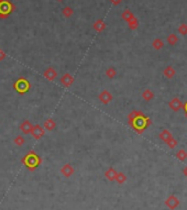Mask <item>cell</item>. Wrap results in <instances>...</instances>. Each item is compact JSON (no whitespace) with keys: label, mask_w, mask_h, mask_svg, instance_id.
I'll use <instances>...</instances> for the list:
<instances>
[{"label":"cell","mask_w":187,"mask_h":210,"mask_svg":"<svg viewBox=\"0 0 187 210\" xmlns=\"http://www.w3.org/2000/svg\"><path fill=\"white\" fill-rule=\"evenodd\" d=\"M13 89L16 90L18 94L24 95L31 89V83H30L25 77H19L13 83Z\"/></svg>","instance_id":"3957f363"},{"label":"cell","mask_w":187,"mask_h":210,"mask_svg":"<svg viewBox=\"0 0 187 210\" xmlns=\"http://www.w3.org/2000/svg\"><path fill=\"white\" fill-rule=\"evenodd\" d=\"M62 14H63L65 18H70V17L74 14V10L70 7H68V6H66V7H64L63 10H62Z\"/></svg>","instance_id":"7402d4cb"},{"label":"cell","mask_w":187,"mask_h":210,"mask_svg":"<svg viewBox=\"0 0 187 210\" xmlns=\"http://www.w3.org/2000/svg\"><path fill=\"white\" fill-rule=\"evenodd\" d=\"M166 145L169 146V149H175L177 146V141H176L174 138H171L169 141L166 142Z\"/></svg>","instance_id":"f1b7e54d"},{"label":"cell","mask_w":187,"mask_h":210,"mask_svg":"<svg viewBox=\"0 0 187 210\" xmlns=\"http://www.w3.org/2000/svg\"><path fill=\"white\" fill-rule=\"evenodd\" d=\"M178 33L182 34V35H187V24L182 23V24L178 27Z\"/></svg>","instance_id":"83f0119b"},{"label":"cell","mask_w":187,"mask_h":210,"mask_svg":"<svg viewBox=\"0 0 187 210\" xmlns=\"http://www.w3.org/2000/svg\"><path fill=\"white\" fill-rule=\"evenodd\" d=\"M106 23H105V21L102 20V19H98V20H96L95 22H94V24H92V28H94V30H95L96 32H98V33H100V32H102L105 29H106Z\"/></svg>","instance_id":"4fadbf2b"},{"label":"cell","mask_w":187,"mask_h":210,"mask_svg":"<svg viewBox=\"0 0 187 210\" xmlns=\"http://www.w3.org/2000/svg\"><path fill=\"white\" fill-rule=\"evenodd\" d=\"M98 99H99L100 102L104 103V105H108V103H110L111 101H112L113 96L109 90H102L99 94V96H98Z\"/></svg>","instance_id":"52a82bcc"},{"label":"cell","mask_w":187,"mask_h":210,"mask_svg":"<svg viewBox=\"0 0 187 210\" xmlns=\"http://www.w3.org/2000/svg\"><path fill=\"white\" fill-rule=\"evenodd\" d=\"M109 1H110V3H112V5L118 6V5H120V3H121L122 1H123V0H109Z\"/></svg>","instance_id":"4dcf8cb0"},{"label":"cell","mask_w":187,"mask_h":210,"mask_svg":"<svg viewBox=\"0 0 187 210\" xmlns=\"http://www.w3.org/2000/svg\"><path fill=\"white\" fill-rule=\"evenodd\" d=\"M185 109V111H186V114H187V101H186V103H184V107H183Z\"/></svg>","instance_id":"d6a6232c"},{"label":"cell","mask_w":187,"mask_h":210,"mask_svg":"<svg viewBox=\"0 0 187 210\" xmlns=\"http://www.w3.org/2000/svg\"><path fill=\"white\" fill-rule=\"evenodd\" d=\"M19 128H20V131L22 132L23 134H30L31 133L32 128H33V124H32L29 120H24L22 123H21Z\"/></svg>","instance_id":"7c38bea8"},{"label":"cell","mask_w":187,"mask_h":210,"mask_svg":"<svg viewBox=\"0 0 187 210\" xmlns=\"http://www.w3.org/2000/svg\"><path fill=\"white\" fill-rule=\"evenodd\" d=\"M163 74H164V76L166 77V78L171 79V78H173V77L175 76L176 71H175V68H174L173 66H166L164 68V71H163Z\"/></svg>","instance_id":"2e32d148"},{"label":"cell","mask_w":187,"mask_h":210,"mask_svg":"<svg viewBox=\"0 0 187 210\" xmlns=\"http://www.w3.org/2000/svg\"><path fill=\"white\" fill-rule=\"evenodd\" d=\"M186 117H187V114H186Z\"/></svg>","instance_id":"e575fe53"},{"label":"cell","mask_w":187,"mask_h":210,"mask_svg":"<svg viewBox=\"0 0 187 210\" xmlns=\"http://www.w3.org/2000/svg\"><path fill=\"white\" fill-rule=\"evenodd\" d=\"M176 157H177L179 161H185L187 159V152L185 150H179L177 153H176Z\"/></svg>","instance_id":"4316f807"},{"label":"cell","mask_w":187,"mask_h":210,"mask_svg":"<svg viewBox=\"0 0 187 210\" xmlns=\"http://www.w3.org/2000/svg\"><path fill=\"white\" fill-rule=\"evenodd\" d=\"M183 173H184V175H185V176H187V166L184 168V170H183Z\"/></svg>","instance_id":"1f68e13d"},{"label":"cell","mask_w":187,"mask_h":210,"mask_svg":"<svg viewBox=\"0 0 187 210\" xmlns=\"http://www.w3.org/2000/svg\"><path fill=\"white\" fill-rule=\"evenodd\" d=\"M13 142L17 146H22V145H24V143H25V139L23 138L22 135H17L16 138L13 139Z\"/></svg>","instance_id":"d4e9b609"},{"label":"cell","mask_w":187,"mask_h":210,"mask_svg":"<svg viewBox=\"0 0 187 210\" xmlns=\"http://www.w3.org/2000/svg\"><path fill=\"white\" fill-rule=\"evenodd\" d=\"M21 163L25 166V168H27L28 171L34 172V171L42 164V159H41V156H39L33 150H31L21 159Z\"/></svg>","instance_id":"7a4b0ae2"},{"label":"cell","mask_w":187,"mask_h":210,"mask_svg":"<svg viewBox=\"0 0 187 210\" xmlns=\"http://www.w3.org/2000/svg\"><path fill=\"white\" fill-rule=\"evenodd\" d=\"M142 98L144 99L145 101H151L152 99L154 98V92H152L151 89H145L144 92H142Z\"/></svg>","instance_id":"d6986e66"},{"label":"cell","mask_w":187,"mask_h":210,"mask_svg":"<svg viewBox=\"0 0 187 210\" xmlns=\"http://www.w3.org/2000/svg\"><path fill=\"white\" fill-rule=\"evenodd\" d=\"M56 1H59V3H61V1H63V0H56Z\"/></svg>","instance_id":"836d02e7"},{"label":"cell","mask_w":187,"mask_h":210,"mask_svg":"<svg viewBox=\"0 0 187 210\" xmlns=\"http://www.w3.org/2000/svg\"><path fill=\"white\" fill-rule=\"evenodd\" d=\"M115 181H117V183L119 184V185H122V184H124V183H126V181H127V176H126V174H124V173H122V172H118Z\"/></svg>","instance_id":"44dd1931"},{"label":"cell","mask_w":187,"mask_h":210,"mask_svg":"<svg viewBox=\"0 0 187 210\" xmlns=\"http://www.w3.org/2000/svg\"><path fill=\"white\" fill-rule=\"evenodd\" d=\"M165 205H166L167 207L169 208V209L174 210V209H176V208L178 207V205H179V200H178V199L173 195V196H169V198L166 199V201H165Z\"/></svg>","instance_id":"8fae6325"},{"label":"cell","mask_w":187,"mask_h":210,"mask_svg":"<svg viewBox=\"0 0 187 210\" xmlns=\"http://www.w3.org/2000/svg\"><path fill=\"white\" fill-rule=\"evenodd\" d=\"M30 134L32 135V138L35 139L36 141H39V140H41V139L44 136L45 129L42 127V125L35 124V125H33V128H32V130H31V133Z\"/></svg>","instance_id":"5b68a950"},{"label":"cell","mask_w":187,"mask_h":210,"mask_svg":"<svg viewBox=\"0 0 187 210\" xmlns=\"http://www.w3.org/2000/svg\"><path fill=\"white\" fill-rule=\"evenodd\" d=\"M43 76H44L45 79H48L49 81H54L55 79L57 78L59 74H57V71L54 68V67H48V68L45 69L44 72H43Z\"/></svg>","instance_id":"8992f818"},{"label":"cell","mask_w":187,"mask_h":210,"mask_svg":"<svg viewBox=\"0 0 187 210\" xmlns=\"http://www.w3.org/2000/svg\"><path fill=\"white\" fill-rule=\"evenodd\" d=\"M128 25H129V28H130L131 30H137L138 27H139V21H138V19L134 17V18L131 19V20L129 21Z\"/></svg>","instance_id":"484cf974"},{"label":"cell","mask_w":187,"mask_h":210,"mask_svg":"<svg viewBox=\"0 0 187 210\" xmlns=\"http://www.w3.org/2000/svg\"><path fill=\"white\" fill-rule=\"evenodd\" d=\"M43 128L45 130H48V131H53L56 128V122L52 118H49L43 122Z\"/></svg>","instance_id":"5bb4252c"},{"label":"cell","mask_w":187,"mask_h":210,"mask_svg":"<svg viewBox=\"0 0 187 210\" xmlns=\"http://www.w3.org/2000/svg\"><path fill=\"white\" fill-rule=\"evenodd\" d=\"M128 123L138 133L141 134L147 128H149L151 125L152 121L149 117L144 116V113L142 111L133 110L128 116Z\"/></svg>","instance_id":"6da1fadb"},{"label":"cell","mask_w":187,"mask_h":210,"mask_svg":"<svg viewBox=\"0 0 187 210\" xmlns=\"http://www.w3.org/2000/svg\"><path fill=\"white\" fill-rule=\"evenodd\" d=\"M169 106L173 111H179V110L184 107V103L182 102V100H180L178 97H174L169 102Z\"/></svg>","instance_id":"30bf717a"},{"label":"cell","mask_w":187,"mask_h":210,"mask_svg":"<svg viewBox=\"0 0 187 210\" xmlns=\"http://www.w3.org/2000/svg\"><path fill=\"white\" fill-rule=\"evenodd\" d=\"M121 18L123 19L126 22H129V21L131 20V19H133L134 18V14L131 12V10H129V9H126L124 10L123 12L121 13Z\"/></svg>","instance_id":"ac0fdd59"},{"label":"cell","mask_w":187,"mask_h":210,"mask_svg":"<svg viewBox=\"0 0 187 210\" xmlns=\"http://www.w3.org/2000/svg\"><path fill=\"white\" fill-rule=\"evenodd\" d=\"M74 173H75L74 166H73L72 164H70V163L64 164V165L61 167V174L63 175L64 177H66V178H70V176H73V175H74Z\"/></svg>","instance_id":"ba28073f"},{"label":"cell","mask_w":187,"mask_h":210,"mask_svg":"<svg viewBox=\"0 0 187 210\" xmlns=\"http://www.w3.org/2000/svg\"><path fill=\"white\" fill-rule=\"evenodd\" d=\"M60 81H61V84L64 86V87L68 88V87H70V86H72L73 84H74L75 78L72 76V75L70 74V73H65V74H64L63 76L61 77Z\"/></svg>","instance_id":"9c48e42d"},{"label":"cell","mask_w":187,"mask_h":210,"mask_svg":"<svg viewBox=\"0 0 187 210\" xmlns=\"http://www.w3.org/2000/svg\"><path fill=\"white\" fill-rule=\"evenodd\" d=\"M152 46H153V49L155 50H161L163 46H164V43H163V41L161 40V39H155V40L152 42Z\"/></svg>","instance_id":"cb8c5ba5"},{"label":"cell","mask_w":187,"mask_h":210,"mask_svg":"<svg viewBox=\"0 0 187 210\" xmlns=\"http://www.w3.org/2000/svg\"><path fill=\"white\" fill-rule=\"evenodd\" d=\"M158 138H160L161 140H162V141L164 142V143H166V142L169 141V139L173 138V135H172V133L169 131V130L165 129V130H163V131L160 132V134H158Z\"/></svg>","instance_id":"e0dca14e"},{"label":"cell","mask_w":187,"mask_h":210,"mask_svg":"<svg viewBox=\"0 0 187 210\" xmlns=\"http://www.w3.org/2000/svg\"><path fill=\"white\" fill-rule=\"evenodd\" d=\"M117 173L118 172L113 167H109L108 170L105 172V177H106L109 181H115L116 176H117Z\"/></svg>","instance_id":"9a60e30c"},{"label":"cell","mask_w":187,"mask_h":210,"mask_svg":"<svg viewBox=\"0 0 187 210\" xmlns=\"http://www.w3.org/2000/svg\"><path fill=\"white\" fill-rule=\"evenodd\" d=\"M6 57H7V54H6V52L3 51V50L0 49V62H3V60H6Z\"/></svg>","instance_id":"f546056e"},{"label":"cell","mask_w":187,"mask_h":210,"mask_svg":"<svg viewBox=\"0 0 187 210\" xmlns=\"http://www.w3.org/2000/svg\"><path fill=\"white\" fill-rule=\"evenodd\" d=\"M105 74H106V76L108 77L109 79H113L117 76V71H116L115 67H108V68L106 69Z\"/></svg>","instance_id":"ffe728a7"},{"label":"cell","mask_w":187,"mask_h":210,"mask_svg":"<svg viewBox=\"0 0 187 210\" xmlns=\"http://www.w3.org/2000/svg\"><path fill=\"white\" fill-rule=\"evenodd\" d=\"M166 40H167V43H169V45H175V44H177V42H178V36L176 35V34L172 33L167 36Z\"/></svg>","instance_id":"603a6c76"},{"label":"cell","mask_w":187,"mask_h":210,"mask_svg":"<svg viewBox=\"0 0 187 210\" xmlns=\"http://www.w3.org/2000/svg\"><path fill=\"white\" fill-rule=\"evenodd\" d=\"M16 10V6L10 0H0V19H7Z\"/></svg>","instance_id":"277c9868"}]
</instances>
